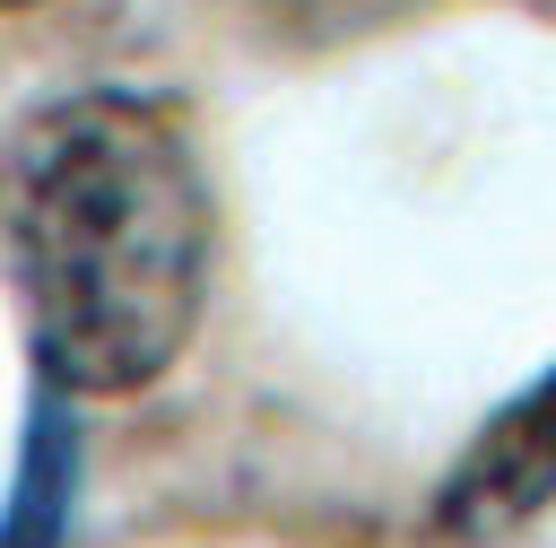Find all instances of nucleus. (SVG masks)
I'll return each instance as SVG.
<instances>
[{
    "label": "nucleus",
    "instance_id": "1",
    "mask_svg": "<svg viewBox=\"0 0 556 548\" xmlns=\"http://www.w3.org/2000/svg\"><path fill=\"white\" fill-rule=\"evenodd\" d=\"M0 270L70 400L148 391L208 304V174L165 96L70 87L0 139Z\"/></svg>",
    "mask_w": 556,
    "mask_h": 548
},
{
    "label": "nucleus",
    "instance_id": "4",
    "mask_svg": "<svg viewBox=\"0 0 556 548\" xmlns=\"http://www.w3.org/2000/svg\"><path fill=\"white\" fill-rule=\"evenodd\" d=\"M0 9H35V0H0Z\"/></svg>",
    "mask_w": 556,
    "mask_h": 548
},
{
    "label": "nucleus",
    "instance_id": "2",
    "mask_svg": "<svg viewBox=\"0 0 556 548\" xmlns=\"http://www.w3.org/2000/svg\"><path fill=\"white\" fill-rule=\"evenodd\" d=\"M556 505V357L469 435V452L434 487V531L460 548H495Z\"/></svg>",
    "mask_w": 556,
    "mask_h": 548
},
{
    "label": "nucleus",
    "instance_id": "3",
    "mask_svg": "<svg viewBox=\"0 0 556 548\" xmlns=\"http://www.w3.org/2000/svg\"><path fill=\"white\" fill-rule=\"evenodd\" d=\"M78 478H87V426L70 391H35L26 435H17V478L0 496V548H70L78 531Z\"/></svg>",
    "mask_w": 556,
    "mask_h": 548
}]
</instances>
